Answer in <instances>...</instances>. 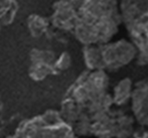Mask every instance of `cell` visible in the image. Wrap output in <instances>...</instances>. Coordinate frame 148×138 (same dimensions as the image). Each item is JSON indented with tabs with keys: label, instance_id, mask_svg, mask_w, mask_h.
I'll return each instance as SVG.
<instances>
[{
	"label": "cell",
	"instance_id": "6da1fadb",
	"mask_svg": "<svg viewBox=\"0 0 148 138\" xmlns=\"http://www.w3.org/2000/svg\"><path fill=\"white\" fill-rule=\"evenodd\" d=\"M59 114L76 136L129 138L136 122L131 106L115 103L109 78L100 71L82 73L65 95Z\"/></svg>",
	"mask_w": 148,
	"mask_h": 138
},
{
	"label": "cell",
	"instance_id": "277c9868",
	"mask_svg": "<svg viewBox=\"0 0 148 138\" xmlns=\"http://www.w3.org/2000/svg\"><path fill=\"white\" fill-rule=\"evenodd\" d=\"M119 11L130 41L137 50V63L148 65V1H122Z\"/></svg>",
	"mask_w": 148,
	"mask_h": 138
},
{
	"label": "cell",
	"instance_id": "8992f818",
	"mask_svg": "<svg viewBox=\"0 0 148 138\" xmlns=\"http://www.w3.org/2000/svg\"><path fill=\"white\" fill-rule=\"evenodd\" d=\"M131 110L135 122L141 126L148 127V77L133 84Z\"/></svg>",
	"mask_w": 148,
	"mask_h": 138
},
{
	"label": "cell",
	"instance_id": "7a4b0ae2",
	"mask_svg": "<svg viewBox=\"0 0 148 138\" xmlns=\"http://www.w3.org/2000/svg\"><path fill=\"white\" fill-rule=\"evenodd\" d=\"M121 23L117 1H68L56 25L71 32L85 45H95L109 43Z\"/></svg>",
	"mask_w": 148,
	"mask_h": 138
},
{
	"label": "cell",
	"instance_id": "52a82bcc",
	"mask_svg": "<svg viewBox=\"0 0 148 138\" xmlns=\"http://www.w3.org/2000/svg\"><path fill=\"white\" fill-rule=\"evenodd\" d=\"M32 57L30 74L34 79L41 80L48 74L58 73L57 67L53 65V61H57L53 52L35 49L32 51Z\"/></svg>",
	"mask_w": 148,
	"mask_h": 138
},
{
	"label": "cell",
	"instance_id": "8fae6325",
	"mask_svg": "<svg viewBox=\"0 0 148 138\" xmlns=\"http://www.w3.org/2000/svg\"><path fill=\"white\" fill-rule=\"evenodd\" d=\"M75 138H79V137H78V136H76V137H75Z\"/></svg>",
	"mask_w": 148,
	"mask_h": 138
},
{
	"label": "cell",
	"instance_id": "3957f363",
	"mask_svg": "<svg viewBox=\"0 0 148 138\" xmlns=\"http://www.w3.org/2000/svg\"><path fill=\"white\" fill-rule=\"evenodd\" d=\"M85 64L90 71H117L137 58V50L131 41L119 40L114 43L84 45Z\"/></svg>",
	"mask_w": 148,
	"mask_h": 138
},
{
	"label": "cell",
	"instance_id": "5b68a950",
	"mask_svg": "<svg viewBox=\"0 0 148 138\" xmlns=\"http://www.w3.org/2000/svg\"><path fill=\"white\" fill-rule=\"evenodd\" d=\"M72 129L58 112L47 111L29 121H24L17 128L14 135L8 138H75Z\"/></svg>",
	"mask_w": 148,
	"mask_h": 138
},
{
	"label": "cell",
	"instance_id": "ba28073f",
	"mask_svg": "<svg viewBox=\"0 0 148 138\" xmlns=\"http://www.w3.org/2000/svg\"><path fill=\"white\" fill-rule=\"evenodd\" d=\"M133 82L130 78H124L113 88V98L119 107H128L131 103Z\"/></svg>",
	"mask_w": 148,
	"mask_h": 138
},
{
	"label": "cell",
	"instance_id": "9c48e42d",
	"mask_svg": "<svg viewBox=\"0 0 148 138\" xmlns=\"http://www.w3.org/2000/svg\"><path fill=\"white\" fill-rule=\"evenodd\" d=\"M17 4L11 1H0V26L6 25L13 20Z\"/></svg>",
	"mask_w": 148,
	"mask_h": 138
},
{
	"label": "cell",
	"instance_id": "30bf717a",
	"mask_svg": "<svg viewBox=\"0 0 148 138\" xmlns=\"http://www.w3.org/2000/svg\"><path fill=\"white\" fill-rule=\"evenodd\" d=\"M134 138H148V129L145 131L142 132L141 133H139V135H136Z\"/></svg>",
	"mask_w": 148,
	"mask_h": 138
}]
</instances>
